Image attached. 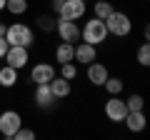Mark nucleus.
<instances>
[{"label":"nucleus","instance_id":"f257e3e1","mask_svg":"<svg viewBox=\"0 0 150 140\" xmlns=\"http://www.w3.org/2000/svg\"><path fill=\"white\" fill-rule=\"evenodd\" d=\"M5 40L8 45H23V48H33L35 45V33L28 23H10L5 28Z\"/></svg>","mask_w":150,"mask_h":140},{"label":"nucleus","instance_id":"f03ea898","mask_svg":"<svg viewBox=\"0 0 150 140\" xmlns=\"http://www.w3.org/2000/svg\"><path fill=\"white\" fill-rule=\"evenodd\" d=\"M105 28H108V35H115V38H128L130 33H133V20H130L128 13L112 10L110 15L105 18Z\"/></svg>","mask_w":150,"mask_h":140},{"label":"nucleus","instance_id":"7ed1b4c3","mask_svg":"<svg viewBox=\"0 0 150 140\" xmlns=\"http://www.w3.org/2000/svg\"><path fill=\"white\" fill-rule=\"evenodd\" d=\"M80 40L83 43H90V45H100L108 40V28H105V20L100 18H90L85 25L80 28Z\"/></svg>","mask_w":150,"mask_h":140},{"label":"nucleus","instance_id":"20e7f679","mask_svg":"<svg viewBox=\"0 0 150 140\" xmlns=\"http://www.w3.org/2000/svg\"><path fill=\"white\" fill-rule=\"evenodd\" d=\"M85 13H88L85 0H63V5L55 13V18H63V20H83Z\"/></svg>","mask_w":150,"mask_h":140},{"label":"nucleus","instance_id":"39448f33","mask_svg":"<svg viewBox=\"0 0 150 140\" xmlns=\"http://www.w3.org/2000/svg\"><path fill=\"white\" fill-rule=\"evenodd\" d=\"M20 125H23V115L18 110H3L0 113V135L5 140H13V135Z\"/></svg>","mask_w":150,"mask_h":140},{"label":"nucleus","instance_id":"423d86ee","mask_svg":"<svg viewBox=\"0 0 150 140\" xmlns=\"http://www.w3.org/2000/svg\"><path fill=\"white\" fill-rule=\"evenodd\" d=\"M125 115H128V105H125V100L120 95H110L105 100V118L110 120V123H123Z\"/></svg>","mask_w":150,"mask_h":140},{"label":"nucleus","instance_id":"0eeeda50","mask_svg":"<svg viewBox=\"0 0 150 140\" xmlns=\"http://www.w3.org/2000/svg\"><path fill=\"white\" fill-rule=\"evenodd\" d=\"M3 60H5V65H10V68L23 70L28 63H30V48H23V45H10Z\"/></svg>","mask_w":150,"mask_h":140},{"label":"nucleus","instance_id":"6e6552de","mask_svg":"<svg viewBox=\"0 0 150 140\" xmlns=\"http://www.w3.org/2000/svg\"><path fill=\"white\" fill-rule=\"evenodd\" d=\"M55 33H58V38L65 40V43H78L80 40V25H78V20H63V18H58Z\"/></svg>","mask_w":150,"mask_h":140},{"label":"nucleus","instance_id":"1a4fd4ad","mask_svg":"<svg viewBox=\"0 0 150 140\" xmlns=\"http://www.w3.org/2000/svg\"><path fill=\"white\" fill-rule=\"evenodd\" d=\"M55 100H58V98L53 95V90H50L48 83H40V85H35V93H33V103H35L40 110H50V108H55Z\"/></svg>","mask_w":150,"mask_h":140},{"label":"nucleus","instance_id":"9d476101","mask_svg":"<svg viewBox=\"0 0 150 140\" xmlns=\"http://www.w3.org/2000/svg\"><path fill=\"white\" fill-rule=\"evenodd\" d=\"M85 75H88V83L95 88H103V83L108 80V75H110V70H108V65L98 63V60H93V63L85 65Z\"/></svg>","mask_w":150,"mask_h":140},{"label":"nucleus","instance_id":"9b49d317","mask_svg":"<svg viewBox=\"0 0 150 140\" xmlns=\"http://www.w3.org/2000/svg\"><path fill=\"white\" fill-rule=\"evenodd\" d=\"M55 78V68L50 63H35V68L30 70V83L40 85V83H50Z\"/></svg>","mask_w":150,"mask_h":140},{"label":"nucleus","instance_id":"f8f14e48","mask_svg":"<svg viewBox=\"0 0 150 140\" xmlns=\"http://www.w3.org/2000/svg\"><path fill=\"white\" fill-rule=\"evenodd\" d=\"M98 60V48L90 43H78L75 45V55H73V63H80V65H88Z\"/></svg>","mask_w":150,"mask_h":140},{"label":"nucleus","instance_id":"ddd939ff","mask_svg":"<svg viewBox=\"0 0 150 140\" xmlns=\"http://www.w3.org/2000/svg\"><path fill=\"white\" fill-rule=\"evenodd\" d=\"M125 128L130 130V133H143L145 125H148V118H145L143 110H128V115H125Z\"/></svg>","mask_w":150,"mask_h":140},{"label":"nucleus","instance_id":"4468645a","mask_svg":"<svg viewBox=\"0 0 150 140\" xmlns=\"http://www.w3.org/2000/svg\"><path fill=\"white\" fill-rule=\"evenodd\" d=\"M50 90H53V95L58 98V100H63V98H70V93H73V80H65L63 75H55L53 80L48 83Z\"/></svg>","mask_w":150,"mask_h":140},{"label":"nucleus","instance_id":"2eb2a0df","mask_svg":"<svg viewBox=\"0 0 150 140\" xmlns=\"http://www.w3.org/2000/svg\"><path fill=\"white\" fill-rule=\"evenodd\" d=\"M18 83H20V70L10 68V65H3L0 68V88H15Z\"/></svg>","mask_w":150,"mask_h":140},{"label":"nucleus","instance_id":"dca6fc26","mask_svg":"<svg viewBox=\"0 0 150 140\" xmlns=\"http://www.w3.org/2000/svg\"><path fill=\"white\" fill-rule=\"evenodd\" d=\"M55 25H58V18L53 13H40L35 18V28L43 30V33H55Z\"/></svg>","mask_w":150,"mask_h":140},{"label":"nucleus","instance_id":"f3484780","mask_svg":"<svg viewBox=\"0 0 150 140\" xmlns=\"http://www.w3.org/2000/svg\"><path fill=\"white\" fill-rule=\"evenodd\" d=\"M73 55H75V43H65L63 40V43L55 48V60H58V63H70Z\"/></svg>","mask_w":150,"mask_h":140},{"label":"nucleus","instance_id":"a211bd4d","mask_svg":"<svg viewBox=\"0 0 150 140\" xmlns=\"http://www.w3.org/2000/svg\"><path fill=\"white\" fill-rule=\"evenodd\" d=\"M112 10H115V8H112L110 0H98L95 5H93V18H100V20H105V18L110 15Z\"/></svg>","mask_w":150,"mask_h":140},{"label":"nucleus","instance_id":"6ab92c4d","mask_svg":"<svg viewBox=\"0 0 150 140\" xmlns=\"http://www.w3.org/2000/svg\"><path fill=\"white\" fill-rule=\"evenodd\" d=\"M28 0H5V10L10 15H25L28 13Z\"/></svg>","mask_w":150,"mask_h":140},{"label":"nucleus","instance_id":"aec40b11","mask_svg":"<svg viewBox=\"0 0 150 140\" xmlns=\"http://www.w3.org/2000/svg\"><path fill=\"white\" fill-rule=\"evenodd\" d=\"M103 88H105L108 95H120V93H123V88H125V83L120 80V78H110V75H108V80L103 83Z\"/></svg>","mask_w":150,"mask_h":140},{"label":"nucleus","instance_id":"412c9836","mask_svg":"<svg viewBox=\"0 0 150 140\" xmlns=\"http://www.w3.org/2000/svg\"><path fill=\"white\" fill-rule=\"evenodd\" d=\"M135 58H138V65H140V68H148V65H150V45H148V40L138 48Z\"/></svg>","mask_w":150,"mask_h":140},{"label":"nucleus","instance_id":"4be33fe9","mask_svg":"<svg viewBox=\"0 0 150 140\" xmlns=\"http://www.w3.org/2000/svg\"><path fill=\"white\" fill-rule=\"evenodd\" d=\"M60 75L65 78V80H75L78 78V63H60Z\"/></svg>","mask_w":150,"mask_h":140},{"label":"nucleus","instance_id":"5701e85b","mask_svg":"<svg viewBox=\"0 0 150 140\" xmlns=\"http://www.w3.org/2000/svg\"><path fill=\"white\" fill-rule=\"evenodd\" d=\"M125 105H128V110H143L145 108V98L140 93H133V95H128Z\"/></svg>","mask_w":150,"mask_h":140},{"label":"nucleus","instance_id":"b1692460","mask_svg":"<svg viewBox=\"0 0 150 140\" xmlns=\"http://www.w3.org/2000/svg\"><path fill=\"white\" fill-rule=\"evenodd\" d=\"M35 138V130H30V128H18L15 130V135H13V140H33Z\"/></svg>","mask_w":150,"mask_h":140},{"label":"nucleus","instance_id":"393cba45","mask_svg":"<svg viewBox=\"0 0 150 140\" xmlns=\"http://www.w3.org/2000/svg\"><path fill=\"white\" fill-rule=\"evenodd\" d=\"M8 48H10V45H8V40H5V35H0V60L5 58V53H8Z\"/></svg>","mask_w":150,"mask_h":140},{"label":"nucleus","instance_id":"a878e982","mask_svg":"<svg viewBox=\"0 0 150 140\" xmlns=\"http://www.w3.org/2000/svg\"><path fill=\"white\" fill-rule=\"evenodd\" d=\"M143 38H145V40H150V28H148V25L143 28Z\"/></svg>","mask_w":150,"mask_h":140},{"label":"nucleus","instance_id":"bb28decb","mask_svg":"<svg viewBox=\"0 0 150 140\" xmlns=\"http://www.w3.org/2000/svg\"><path fill=\"white\" fill-rule=\"evenodd\" d=\"M5 28H8V25H5L3 20H0V35H5Z\"/></svg>","mask_w":150,"mask_h":140},{"label":"nucleus","instance_id":"cd10ccee","mask_svg":"<svg viewBox=\"0 0 150 140\" xmlns=\"http://www.w3.org/2000/svg\"><path fill=\"white\" fill-rule=\"evenodd\" d=\"M0 10H5V0H0Z\"/></svg>","mask_w":150,"mask_h":140},{"label":"nucleus","instance_id":"c85d7f7f","mask_svg":"<svg viewBox=\"0 0 150 140\" xmlns=\"http://www.w3.org/2000/svg\"><path fill=\"white\" fill-rule=\"evenodd\" d=\"M85 3H88V0H85Z\"/></svg>","mask_w":150,"mask_h":140}]
</instances>
